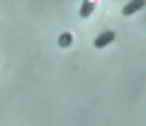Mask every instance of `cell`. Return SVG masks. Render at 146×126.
Returning a JSON list of instances; mask_svg holds the SVG:
<instances>
[{
	"mask_svg": "<svg viewBox=\"0 0 146 126\" xmlns=\"http://www.w3.org/2000/svg\"><path fill=\"white\" fill-rule=\"evenodd\" d=\"M93 10H95V3H93V0H85L83 5H80V17H83V20H85V17H90V15H93Z\"/></svg>",
	"mask_w": 146,
	"mask_h": 126,
	"instance_id": "3",
	"label": "cell"
},
{
	"mask_svg": "<svg viewBox=\"0 0 146 126\" xmlns=\"http://www.w3.org/2000/svg\"><path fill=\"white\" fill-rule=\"evenodd\" d=\"M112 41H115V32H102L100 37H95V49H105Z\"/></svg>",
	"mask_w": 146,
	"mask_h": 126,
	"instance_id": "2",
	"label": "cell"
},
{
	"mask_svg": "<svg viewBox=\"0 0 146 126\" xmlns=\"http://www.w3.org/2000/svg\"><path fill=\"white\" fill-rule=\"evenodd\" d=\"M58 46H71V34H61L58 37Z\"/></svg>",
	"mask_w": 146,
	"mask_h": 126,
	"instance_id": "4",
	"label": "cell"
},
{
	"mask_svg": "<svg viewBox=\"0 0 146 126\" xmlns=\"http://www.w3.org/2000/svg\"><path fill=\"white\" fill-rule=\"evenodd\" d=\"M144 5H146V0H131V3H127V5L122 7V15L129 17V15H134V12H139Z\"/></svg>",
	"mask_w": 146,
	"mask_h": 126,
	"instance_id": "1",
	"label": "cell"
}]
</instances>
